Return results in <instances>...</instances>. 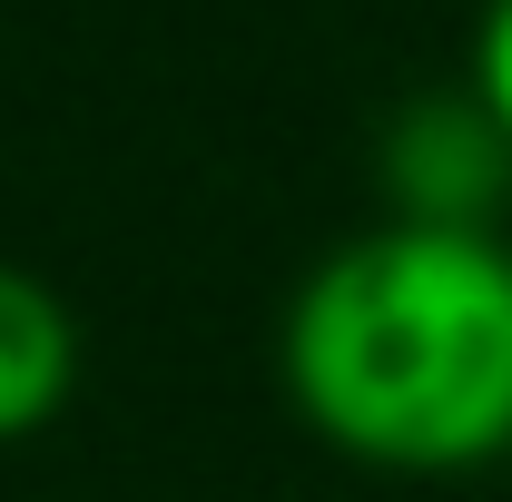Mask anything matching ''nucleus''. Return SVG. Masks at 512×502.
<instances>
[{
    "mask_svg": "<svg viewBox=\"0 0 512 502\" xmlns=\"http://www.w3.org/2000/svg\"><path fill=\"white\" fill-rule=\"evenodd\" d=\"M375 178L404 227H493L512 197V138L463 79L453 89H414L375 128Z\"/></svg>",
    "mask_w": 512,
    "mask_h": 502,
    "instance_id": "obj_2",
    "label": "nucleus"
},
{
    "mask_svg": "<svg viewBox=\"0 0 512 502\" xmlns=\"http://www.w3.org/2000/svg\"><path fill=\"white\" fill-rule=\"evenodd\" d=\"M286 394L375 473H473L512 453V247L493 227L384 217L286 306Z\"/></svg>",
    "mask_w": 512,
    "mask_h": 502,
    "instance_id": "obj_1",
    "label": "nucleus"
},
{
    "mask_svg": "<svg viewBox=\"0 0 512 502\" xmlns=\"http://www.w3.org/2000/svg\"><path fill=\"white\" fill-rule=\"evenodd\" d=\"M69 384H79V325L60 286L0 256V443H30L69 404Z\"/></svg>",
    "mask_w": 512,
    "mask_h": 502,
    "instance_id": "obj_3",
    "label": "nucleus"
},
{
    "mask_svg": "<svg viewBox=\"0 0 512 502\" xmlns=\"http://www.w3.org/2000/svg\"><path fill=\"white\" fill-rule=\"evenodd\" d=\"M463 89L503 119V138H512V0H483L473 10V60H463Z\"/></svg>",
    "mask_w": 512,
    "mask_h": 502,
    "instance_id": "obj_4",
    "label": "nucleus"
}]
</instances>
